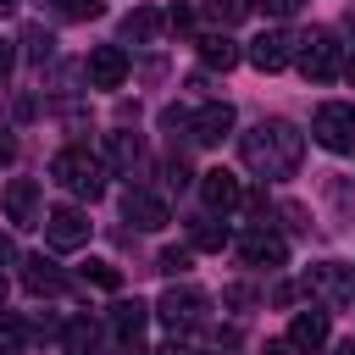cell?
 I'll return each mask as SVG.
<instances>
[{"mask_svg":"<svg viewBox=\"0 0 355 355\" xmlns=\"http://www.w3.org/2000/svg\"><path fill=\"white\" fill-rule=\"evenodd\" d=\"M122 216H128L133 227L155 233V227H166V200L150 194V189H128V194H122Z\"/></svg>","mask_w":355,"mask_h":355,"instance_id":"4fadbf2b","label":"cell"},{"mask_svg":"<svg viewBox=\"0 0 355 355\" xmlns=\"http://www.w3.org/2000/svg\"><path fill=\"white\" fill-rule=\"evenodd\" d=\"M239 255H244L250 266H283V261H288V239L272 233V227H250V233L239 239Z\"/></svg>","mask_w":355,"mask_h":355,"instance_id":"7c38bea8","label":"cell"},{"mask_svg":"<svg viewBox=\"0 0 355 355\" xmlns=\"http://www.w3.org/2000/svg\"><path fill=\"white\" fill-rule=\"evenodd\" d=\"M233 122H239V116H233V105H227V100H211V105H200L183 128H189V139H194V144H222V139L233 133Z\"/></svg>","mask_w":355,"mask_h":355,"instance_id":"30bf717a","label":"cell"},{"mask_svg":"<svg viewBox=\"0 0 355 355\" xmlns=\"http://www.w3.org/2000/svg\"><path fill=\"white\" fill-rule=\"evenodd\" d=\"M22 44H28L33 55H50V44H55V39H50L44 28H28V33H22Z\"/></svg>","mask_w":355,"mask_h":355,"instance_id":"f1b7e54d","label":"cell"},{"mask_svg":"<svg viewBox=\"0 0 355 355\" xmlns=\"http://www.w3.org/2000/svg\"><path fill=\"white\" fill-rule=\"evenodd\" d=\"M166 183L183 189V183H189V166H183V161H166Z\"/></svg>","mask_w":355,"mask_h":355,"instance_id":"4dcf8cb0","label":"cell"},{"mask_svg":"<svg viewBox=\"0 0 355 355\" xmlns=\"http://www.w3.org/2000/svg\"><path fill=\"white\" fill-rule=\"evenodd\" d=\"M22 344H28V327L17 316H0V355H17Z\"/></svg>","mask_w":355,"mask_h":355,"instance_id":"7402d4cb","label":"cell"},{"mask_svg":"<svg viewBox=\"0 0 355 355\" xmlns=\"http://www.w3.org/2000/svg\"><path fill=\"white\" fill-rule=\"evenodd\" d=\"M144 327H150V305L144 300H116L111 305V333L122 338L128 355H144Z\"/></svg>","mask_w":355,"mask_h":355,"instance_id":"ba28073f","label":"cell"},{"mask_svg":"<svg viewBox=\"0 0 355 355\" xmlns=\"http://www.w3.org/2000/svg\"><path fill=\"white\" fill-rule=\"evenodd\" d=\"M200 200H205V211L227 216V211L244 205V189H239V178L227 166H216V172H200Z\"/></svg>","mask_w":355,"mask_h":355,"instance_id":"8fae6325","label":"cell"},{"mask_svg":"<svg viewBox=\"0 0 355 355\" xmlns=\"http://www.w3.org/2000/svg\"><path fill=\"white\" fill-rule=\"evenodd\" d=\"M0 305H6V277H0Z\"/></svg>","mask_w":355,"mask_h":355,"instance_id":"74e56055","label":"cell"},{"mask_svg":"<svg viewBox=\"0 0 355 355\" xmlns=\"http://www.w3.org/2000/svg\"><path fill=\"white\" fill-rule=\"evenodd\" d=\"M83 277H89L94 288H122V272H116L111 261H89V266H83Z\"/></svg>","mask_w":355,"mask_h":355,"instance_id":"cb8c5ba5","label":"cell"},{"mask_svg":"<svg viewBox=\"0 0 355 355\" xmlns=\"http://www.w3.org/2000/svg\"><path fill=\"white\" fill-rule=\"evenodd\" d=\"M22 283H28L33 294H61V288H67V272H61L55 261H44V255H28V261H22Z\"/></svg>","mask_w":355,"mask_h":355,"instance_id":"e0dca14e","label":"cell"},{"mask_svg":"<svg viewBox=\"0 0 355 355\" xmlns=\"http://www.w3.org/2000/svg\"><path fill=\"white\" fill-rule=\"evenodd\" d=\"M61 344H67V355H94V344H100V327H94L89 316H72V322L61 327Z\"/></svg>","mask_w":355,"mask_h":355,"instance_id":"44dd1931","label":"cell"},{"mask_svg":"<svg viewBox=\"0 0 355 355\" xmlns=\"http://www.w3.org/2000/svg\"><path fill=\"white\" fill-rule=\"evenodd\" d=\"M294 67L311 78V83H327L344 61H338V33L333 28H311V33H300L294 39Z\"/></svg>","mask_w":355,"mask_h":355,"instance_id":"3957f363","label":"cell"},{"mask_svg":"<svg viewBox=\"0 0 355 355\" xmlns=\"http://www.w3.org/2000/svg\"><path fill=\"white\" fill-rule=\"evenodd\" d=\"M44 239H50V250H83L89 244V216L78 211V205H55V211H44Z\"/></svg>","mask_w":355,"mask_h":355,"instance_id":"8992f818","label":"cell"},{"mask_svg":"<svg viewBox=\"0 0 355 355\" xmlns=\"http://www.w3.org/2000/svg\"><path fill=\"white\" fill-rule=\"evenodd\" d=\"M166 28H172V33H189V28H194V6H172V11H166Z\"/></svg>","mask_w":355,"mask_h":355,"instance_id":"83f0119b","label":"cell"},{"mask_svg":"<svg viewBox=\"0 0 355 355\" xmlns=\"http://www.w3.org/2000/svg\"><path fill=\"white\" fill-rule=\"evenodd\" d=\"M344 78H349V83H355V55H349V61H344Z\"/></svg>","mask_w":355,"mask_h":355,"instance_id":"e575fe53","label":"cell"},{"mask_svg":"<svg viewBox=\"0 0 355 355\" xmlns=\"http://www.w3.org/2000/svg\"><path fill=\"white\" fill-rule=\"evenodd\" d=\"M55 11H61L67 22H89V17H100L105 6H100V0H55Z\"/></svg>","mask_w":355,"mask_h":355,"instance_id":"d4e9b609","label":"cell"},{"mask_svg":"<svg viewBox=\"0 0 355 355\" xmlns=\"http://www.w3.org/2000/svg\"><path fill=\"white\" fill-rule=\"evenodd\" d=\"M11 11H17V0H0V17H11Z\"/></svg>","mask_w":355,"mask_h":355,"instance_id":"d590c367","label":"cell"},{"mask_svg":"<svg viewBox=\"0 0 355 355\" xmlns=\"http://www.w3.org/2000/svg\"><path fill=\"white\" fill-rule=\"evenodd\" d=\"M6 261H17V244H11V233H0V266Z\"/></svg>","mask_w":355,"mask_h":355,"instance_id":"836d02e7","label":"cell"},{"mask_svg":"<svg viewBox=\"0 0 355 355\" xmlns=\"http://www.w3.org/2000/svg\"><path fill=\"white\" fill-rule=\"evenodd\" d=\"M288 344L294 349H322L327 344V311H300L288 322Z\"/></svg>","mask_w":355,"mask_h":355,"instance_id":"ac0fdd59","label":"cell"},{"mask_svg":"<svg viewBox=\"0 0 355 355\" xmlns=\"http://www.w3.org/2000/svg\"><path fill=\"white\" fill-rule=\"evenodd\" d=\"M155 266H161L166 277H183V272L194 266V250H183V244H178V250H161V261H155Z\"/></svg>","mask_w":355,"mask_h":355,"instance_id":"603a6c76","label":"cell"},{"mask_svg":"<svg viewBox=\"0 0 355 355\" xmlns=\"http://www.w3.org/2000/svg\"><path fill=\"white\" fill-rule=\"evenodd\" d=\"M200 61L227 72V67H239V44H233L227 33H200Z\"/></svg>","mask_w":355,"mask_h":355,"instance_id":"ffe728a7","label":"cell"},{"mask_svg":"<svg viewBox=\"0 0 355 355\" xmlns=\"http://www.w3.org/2000/svg\"><path fill=\"white\" fill-rule=\"evenodd\" d=\"M255 6H261V11H266V17H288V11H294V6H300V0H255Z\"/></svg>","mask_w":355,"mask_h":355,"instance_id":"f546056e","label":"cell"},{"mask_svg":"<svg viewBox=\"0 0 355 355\" xmlns=\"http://www.w3.org/2000/svg\"><path fill=\"white\" fill-rule=\"evenodd\" d=\"M155 355H200V349H194V344H183V338H172V344H166V349H155Z\"/></svg>","mask_w":355,"mask_h":355,"instance_id":"d6a6232c","label":"cell"},{"mask_svg":"<svg viewBox=\"0 0 355 355\" xmlns=\"http://www.w3.org/2000/svg\"><path fill=\"white\" fill-rule=\"evenodd\" d=\"M50 178H55L67 194H78V200H100V194H105V161H100V155H89L83 144H67V150H55V161H50Z\"/></svg>","mask_w":355,"mask_h":355,"instance_id":"7a4b0ae2","label":"cell"},{"mask_svg":"<svg viewBox=\"0 0 355 355\" xmlns=\"http://www.w3.org/2000/svg\"><path fill=\"white\" fill-rule=\"evenodd\" d=\"M338 355H355V338H349V344H344V349H338Z\"/></svg>","mask_w":355,"mask_h":355,"instance_id":"8d00e7d4","label":"cell"},{"mask_svg":"<svg viewBox=\"0 0 355 355\" xmlns=\"http://www.w3.org/2000/svg\"><path fill=\"white\" fill-rule=\"evenodd\" d=\"M205 311H211V300H205L200 288H189V283H183V288L172 283V288L155 300V316H161L172 333H189V327H200V322H205Z\"/></svg>","mask_w":355,"mask_h":355,"instance_id":"5b68a950","label":"cell"},{"mask_svg":"<svg viewBox=\"0 0 355 355\" xmlns=\"http://www.w3.org/2000/svg\"><path fill=\"white\" fill-rule=\"evenodd\" d=\"M83 78H89V89H122V78H128V50H122V44H100V50H89Z\"/></svg>","mask_w":355,"mask_h":355,"instance_id":"9c48e42d","label":"cell"},{"mask_svg":"<svg viewBox=\"0 0 355 355\" xmlns=\"http://www.w3.org/2000/svg\"><path fill=\"white\" fill-rule=\"evenodd\" d=\"M239 150H244V166H250L255 178H294L300 161H305V133H300L294 122L272 116V122H255V128L239 139Z\"/></svg>","mask_w":355,"mask_h":355,"instance_id":"6da1fadb","label":"cell"},{"mask_svg":"<svg viewBox=\"0 0 355 355\" xmlns=\"http://www.w3.org/2000/svg\"><path fill=\"white\" fill-rule=\"evenodd\" d=\"M311 139H316L322 150H333V155H349V150H355V105H344V100L316 105V116H311Z\"/></svg>","mask_w":355,"mask_h":355,"instance_id":"277c9868","label":"cell"},{"mask_svg":"<svg viewBox=\"0 0 355 355\" xmlns=\"http://www.w3.org/2000/svg\"><path fill=\"white\" fill-rule=\"evenodd\" d=\"M194 244H200V250H222V244H227V227H216V222H200V227H194Z\"/></svg>","mask_w":355,"mask_h":355,"instance_id":"484cf974","label":"cell"},{"mask_svg":"<svg viewBox=\"0 0 355 355\" xmlns=\"http://www.w3.org/2000/svg\"><path fill=\"white\" fill-rule=\"evenodd\" d=\"M11 67H17V44H11V39H0V78H6Z\"/></svg>","mask_w":355,"mask_h":355,"instance_id":"1f68e13d","label":"cell"},{"mask_svg":"<svg viewBox=\"0 0 355 355\" xmlns=\"http://www.w3.org/2000/svg\"><path fill=\"white\" fill-rule=\"evenodd\" d=\"M161 22H166V17H161L155 6H133V11L122 17V39H133V44H150V39L161 33Z\"/></svg>","mask_w":355,"mask_h":355,"instance_id":"d6986e66","label":"cell"},{"mask_svg":"<svg viewBox=\"0 0 355 355\" xmlns=\"http://www.w3.org/2000/svg\"><path fill=\"white\" fill-rule=\"evenodd\" d=\"M250 67L255 72H283L288 61H294V33H283V28H266V33H255L250 39Z\"/></svg>","mask_w":355,"mask_h":355,"instance_id":"52a82bcc","label":"cell"},{"mask_svg":"<svg viewBox=\"0 0 355 355\" xmlns=\"http://www.w3.org/2000/svg\"><path fill=\"white\" fill-rule=\"evenodd\" d=\"M105 161H111L116 172H128V178H133V166L144 161V139H139V133H122V128H116V133H105Z\"/></svg>","mask_w":355,"mask_h":355,"instance_id":"2e32d148","label":"cell"},{"mask_svg":"<svg viewBox=\"0 0 355 355\" xmlns=\"http://www.w3.org/2000/svg\"><path fill=\"white\" fill-rule=\"evenodd\" d=\"M6 216L17 227H39V183L33 178H11L6 183Z\"/></svg>","mask_w":355,"mask_h":355,"instance_id":"5bb4252c","label":"cell"},{"mask_svg":"<svg viewBox=\"0 0 355 355\" xmlns=\"http://www.w3.org/2000/svg\"><path fill=\"white\" fill-rule=\"evenodd\" d=\"M244 11H250V0H211V17H216L222 28H227V22H239Z\"/></svg>","mask_w":355,"mask_h":355,"instance_id":"4316f807","label":"cell"},{"mask_svg":"<svg viewBox=\"0 0 355 355\" xmlns=\"http://www.w3.org/2000/svg\"><path fill=\"white\" fill-rule=\"evenodd\" d=\"M305 288H316L322 300H355V283H349V272H344L338 261H322V266H311Z\"/></svg>","mask_w":355,"mask_h":355,"instance_id":"9a60e30c","label":"cell"}]
</instances>
